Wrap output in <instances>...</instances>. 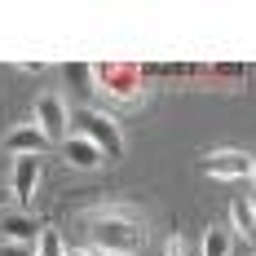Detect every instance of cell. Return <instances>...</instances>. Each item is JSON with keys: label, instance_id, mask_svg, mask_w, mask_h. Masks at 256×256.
<instances>
[{"label": "cell", "instance_id": "cell-13", "mask_svg": "<svg viewBox=\"0 0 256 256\" xmlns=\"http://www.w3.org/2000/svg\"><path fill=\"white\" fill-rule=\"evenodd\" d=\"M66 80H76V88L88 93V88H93V66H88V62H71V66H66Z\"/></svg>", "mask_w": 256, "mask_h": 256}, {"label": "cell", "instance_id": "cell-5", "mask_svg": "<svg viewBox=\"0 0 256 256\" xmlns=\"http://www.w3.org/2000/svg\"><path fill=\"white\" fill-rule=\"evenodd\" d=\"M252 154L248 150H234V146H221V150H208L199 159V172L208 177H221V181H248L252 177Z\"/></svg>", "mask_w": 256, "mask_h": 256}, {"label": "cell", "instance_id": "cell-9", "mask_svg": "<svg viewBox=\"0 0 256 256\" xmlns=\"http://www.w3.org/2000/svg\"><path fill=\"white\" fill-rule=\"evenodd\" d=\"M62 154H66V164H71V168H80V172H93V168H102V150H98L93 142L76 137V132H66Z\"/></svg>", "mask_w": 256, "mask_h": 256}, {"label": "cell", "instance_id": "cell-8", "mask_svg": "<svg viewBox=\"0 0 256 256\" xmlns=\"http://www.w3.org/2000/svg\"><path fill=\"white\" fill-rule=\"evenodd\" d=\"M0 230H4V243H36L40 230H44V221L18 208V212H9V216L0 221Z\"/></svg>", "mask_w": 256, "mask_h": 256}, {"label": "cell", "instance_id": "cell-14", "mask_svg": "<svg viewBox=\"0 0 256 256\" xmlns=\"http://www.w3.org/2000/svg\"><path fill=\"white\" fill-rule=\"evenodd\" d=\"M0 256H36V243H4L0 238Z\"/></svg>", "mask_w": 256, "mask_h": 256}, {"label": "cell", "instance_id": "cell-11", "mask_svg": "<svg viewBox=\"0 0 256 256\" xmlns=\"http://www.w3.org/2000/svg\"><path fill=\"white\" fill-rule=\"evenodd\" d=\"M204 256H230V234L221 230V226H212L204 234Z\"/></svg>", "mask_w": 256, "mask_h": 256}, {"label": "cell", "instance_id": "cell-1", "mask_svg": "<svg viewBox=\"0 0 256 256\" xmlns=\"http://www.w3.org/2000/svg\"><path fill=\"white\" fill-rule=\"evenodd\" d=\"M146 243V221L142 212L128 204H106L98 212H88V252L106 256H132Z\"/></svg>", "mask_w": 256, "mask_h": 256}, {"label": "cell", "instance_id": "cell-16", "mask_svg": "<svg viewBox=\"0 0 256 256\" xmlns=\"http://www.w3.org/2000/svg\"><path fill=\"white\" fill-rule=\"evenodd\" d=\"M22 76H44V62H18Z\"/></svg>", "mask_w": 256, "mask_h": 256}, {"label": "cell", "instance_id": "cell-6", "mask_svg": "<svg viewBox=\"0 0 256 256\" xmlns=\"http://www.w3.org/2000/svg\"><path fill=\"white\" fill-rule=\"evenodd\" d=\"M40 172H44V168H40V159H36V154H18V159H14V177H9V199L22 208V212L31 208L36 190H40Z\"/></svg>", "mask_w": 256, "mask_h": 256}, {"label": "cell", "instance_id": "cell-10", "mask_svg": "<svg viewBox=\"0 0 256 256\" xmlns=\"http://www.w3.org/2000/svg\"><path fill=\"white\" fill-rule=\"evenodd\" d=\"M230 226L243 234V243H252V238H256V208H252L248 194H238V199L230 204Z\"/></svg>", "mask_w": 256, "mask_h": 256}, {"label": "cell", "instance_id": "cell-12", "mask_svg": "<svg viewBox=\"0 0 256 256\" xmlns=\"http://www.w3.org/2000/svg\"><path fill=\"white\" fill-rule=\"evenodd\" d=\"M36 256H66L62 234H58V230H40V238H36Z\"/></svg>", "mask_w": 256, "mask_h": 256}, {"label": "cell", "instance_id": "cell-4", "mask_svg": "<svg viewBox=\"0 0 256 256\" xmlns=\"http://www.w3.org/2000/svg\"><path fill=\"white\" fill-rule=\"evenodd\" d=\"M31 124L44 132V142H66V124H71V106L62 102L58 93H40L36 98V110H31Z\"/></svg>", "mask_w": 256, "mask_h": 256}, {"label": "cell", "instance_id": "cell-18", "mask_svg": "<svg viewBox=\"0 0 256 256\" xmlns=\"http://www.w3.org/2000/svg\"><path fill=\"white\" fill-rule=\"evenodd\" d=\"M4 204H9V194H4V190H0V208H4Z\"/></svg>", "mask_w": 256, "mask_h": 256}, {"label": "cell", "instance_id": "cell-17", "mask_svg": "<svg viewBox=\"0 0 256 256\" xmlns=\"http://www.w3.org/2000/svg\"><path fill=\"white\" fill-rule=\"evenodd\" d=\"M66 256H93V252H88V248H84V252H66Z\"/></svg>", "mask_w": 256, "mask_h": 256}, {"label": "cell", "instance_id": "cell-3", "mask_svg": "<svg viewBox=\"0 0 256 256\" xmlns=\"http://www.w3.org/2000/svg\"><path fill=\"white\" fill-rule=\"evenodd\" d=\"M71 124H76V137L93 142V146L102 150V159L124 154V132H120V124H115L106 110H98V106H80V110H71Z\"/></svg>", "mask_w": 256, "mask_h": 256}, {"label": "cell", "instance_id": "cell-7", "mask_svg": "<svg viewBox=\"0 0 256 256\" xmlns=\"http://www.w3.org/2000/svg\"><path fill=\"white\" fill-rule=\"evenodd\" d=\"M44 150H49V142H44V132L31 124V120L4 132V154H36V159H40Z\"/></svg>", "mask_w": 256, "mask_h": 256}, {"label": "cell", "instance_id": "cell-15", "mask_svg": "<svg viewBox=\"0 0 256 256\" xmlns=\"http://www.w3.org/2000/svg\"><path fill=\"white\" fill-rule=\"evenodd\" d=\"M164 256H186V238H181V234H168V243H164Z\"/></svg>", "mask_w": 256, "mask_h": 256}, {"label": "cell", "instance_id": "cell-2", "mask_svg": "<svg viewBox=\"0 0 256 256\" xmlns=\"http://www.w3.org/2000/svg\"><path fill=\"white\" fill-rule=\"evenodd\" d=\"M93 88H102L120 106H137L146 98V66H137V62H98L93 66Z\"/></svg>", "mask_w": 256, "mask_h": 256}]
</instances>
